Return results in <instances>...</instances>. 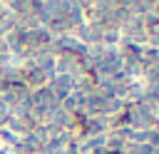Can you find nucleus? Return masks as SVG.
Segmentation results:
<instances>
[{
	"label": "nucleus",
	"mask_w": 159,
	"mask_h": 154,
	"mask_svg": "<svg viewBox=\"0 0 159 154\" xmlns=\"http://www.w3.org/2000/svg\"><path fill=\"white\" fill-rule=\"evenodd\" d=\"M47 32H57V35H65L67 30H70V25H67V17H52L47 25Z\"/></svg>",
	"instance_id": "obj_1"
},
{
	"label": "nucleus",
	"mask_w": 159,
	"mask_h": 154,
	"mask_svg": "<svg viewBox=\"0 0 159 154\" xmlns=\"http://www.w3.org/2000/svg\"><path fill=\"white\" fill-rule=\"evenodd\" d=\"M0 139H2V142H7V144H10V147H15V144H17V142H20V137H15V134H12V132H10V129H5V127H2V129H0Z\"/></svg>",
	"instance_id": "obj_2"
},
{
	"label": "nucleus",
	"mask_w": 159,
	"mask_h": 154,
	"mask_svg": "<svg viewBox=\"0 0 159 154\" xmlns=\"http://www.w3.org/2000/svg\"><path fill=\"white\" fill-rule=\"evenodd\" d=\"M2 12H5V2H0V15H2Z\"/></svg>",
	"instance_id": "obj_3"
}]
</instances>
